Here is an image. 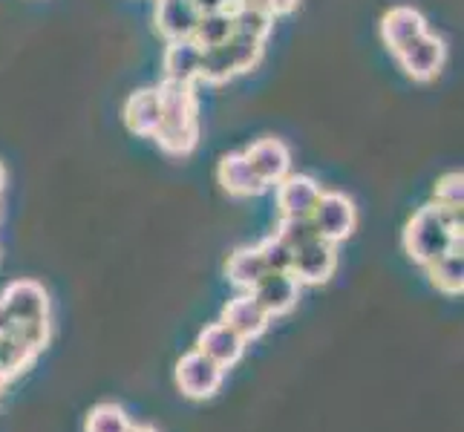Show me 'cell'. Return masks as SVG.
Listing matches in <instances>:
<instances>
[{"label": "cell", "mask_w": 464, "mask_h": 432, "mask_svg": "<svg viewBox=\"0 0 464 432\" xmlns=\"http://www.w3.org/2000/svg\"><path fill=\"white\" fill-rule=\"evenodd\" d=\"M156 90H159V104H162V119H159V130L153 139L165 153L185 156L197 148L199 139L194 84H179L165 78Z\"/></svg>", "instance_id": "6da1fadb"}, {"label": "cell", "mask_w": 464, "mask_h": 432, "mask_svg": "<svg viewBox=\"0 0 464 432\" xmlns=\"http://www.w3.org/2000/svg\"><path fill=\"white\" fill-rule=\"evenodd\" d=\"M453 248H461V236L450 231L436 205H427L412 214L404 228V251L412 263L427 268Z\"/></svg>", "instance_id": "7a4b0ae2"}, {"label": "cell", "mask_w": 464, "mask_h": 432, "mask_svg": "<svg viewBox=\"0 0 464 432\" xmlns=\"http://www.w3.org/2000/svg\"><path fill=\"white\" fill-rule=\"evenodd\" d=\"M260 58H263V41L234 32L226 43L202 50L199 78L208 84H222V82H228V78H234L239 72L254 70Z\"/></svg>", "instance_id": "3957f363"}, {"label": "cell", "mask_w": 464, "mask_h": 432, "mask_svg": "<svg viewBox=\"0 0 464 432\" xmlns=\"http://www.w3.org/2000/svg\"><path fill=\"white\" fill-rule=\"evenodd\" d=\"M173 375H176V387L190 401H208V398H214L222 387V380H226V370L217 366L211 358H205L199 349L185 351L179 363H176Z\"/></svg>", "instance_id": "277c9868"}, {"label": "cell", "mask_w": 464, "mask_h": 432, "mask_svg": "<svg viewBox=\"0 0 464 432\" xmlns=\"http://www.w3.org/2000/svg\"><path fill=\"white\" fill-rule=\"evenodd\" d=\"M312 222L317 234L326 239V243H343V239L352 236L358 226V207L346 194H338V190H324L312 211Z\"/></svg>", "instance_id": "5b68a950"}, {"label": "cell", "mask_w": 464, "mask_h": 432, "mask_svg": "<svg viewBox=\"0 0 464 432\" xmlns=\"http://www.w3.org/2000/svg\"><path fill=\"white\" fill-rule=\"evenodd\" d=\"M401 63V70L412 78V82H433V78L441 72L444 58H447V46L439 35H430V32H421L419 38L407 41L401 50L392 53Z\"/></svg>", "instance_id": "8992f818"}, {"label": "cell", "mask_w": 464, "mask_h": 432, "mask_svg": "<svg viewBox=\"0 0 464 432\" xmlns=\"http://www.w3.org/2000/svg\"><path fill=\"white\" fill-rule=\"evenodd\" d=\"M334 268H338V248L334 243H326L324 236H317L295 251L292 277L300 285H324L332 280Z\"/></svg>", "instance_id": "52a82bcc"}, {"label": "cell", "mask_w": 464, "mask_h": 432, "mask_svg": "<svg viewBox=\"0 0 464 432\" xmlns=\"http://www.w3.org/2000/svg\"><path fill=\"white\" fill-rule=\"evenodd\" d=\"M248 294L260 302L268 317H283L297 306L300 283L292 277V271H266Z\"/></svg>", "instance_id": "ba28073f"}, {"label": "cell", "mask_w": 464, "mask_h": 432, "mask_svg": "<svg viewBox=\"0 0 464 432\" xmlns=\"http://www.w3.org/2000/svg\"><path fill=\"white\" fill-rule=\"evenodd\" d=\"M0 302L9 309L14 323H32V320H50V294L35 280H14L0 294Z\"/></svg>", "instance_id": "9c48e42d"}, {"label": "cell", "mask_w": 464, "mask_h": 432, "mask_svg": "<svg viewBox=\"0 0 464 432\" xmlns=\"http://www.w3.org/2000/svg\"><path fill=\"white\" fill-rule=\"evenodd\" d=\"M324 194L312 176L306 173H289L285 179L277 182V207L280 216H312L314 205Z\"/></svg>", "instance_id": "30bf717a"}, {"label": "cell", "mask_w": 464, "mask_h": 432, "mask_svg": "<svg viewBox=\"0 0 464 432\" xmlns=\"http://www.w3.org/2000/svg\"><path fill=\"white\" fill-rule=\"evenodd\" d=\"M197 349L202 351L205 358H211L217 366H222V370H231V366H237L239 360H243L246 341L219 320V323H211V326H205L199 331Z\"/></svg>", "instance_id": "8fae6325"}, {"label": "cell", "mask_w": 464, "mask_h": 432, "mask_svg": "<svg viewBox=\"0 0 464 432\" xmlns=\"http://www.w3.org/2000/svg\"><path fill=\"white\" fill-rule=\"evenodd\" d=\"M217 179H219L222 190L231 194V197H260L263 190L268 187L257 176V170L251 168L246 153L222 156V162L217 168Z\"/></svg>", "instance_id": "7c38bea8"}, {"label": "cell", "mask_w": 464, "mask_h": 432, "mask_svg": "<svg viewBox=\"0 0 464 432\" xmlns=\"http://www.w3.org/2000/svg\"><path fill=\"white\" fill-rule=\"evenodd\" d=\"M219 320L228 329H234L246 343L248 341H257L260 334H266V329L271 323V317L260 309V302L254 300L251 294H239V297L228 300L226 309H222V317Z\"/></svg>", "instance_id": "4fadbf2b"}, {"label": "cell", "mask_w": 464, "mask_h": 432, "mask_svg": "<svg viewBox=\"0 0 464 432\" xmlns=\"http://www.w3.org/2000/svg\"><path fill=\"white\" fill-rule=\"evenodd\" d=\"M251 168L266 185H277L292 173V153L280 139H260L246 150Z\"/></svg>", "instance_id": "5bb4252c"}, {"label": "cell", "mask_w": 464, "mask_h": 432, "mask_svg": "<svg viewBox=\"0 0 464 432\" xmlns=\"http://www.w3.org/2000/svg\"><path fill=\"white\" fill-rule=\"evenodd\" d=\"M153 21H156V29L162 32L168 41H182L194 35L199 12L194 9L190 0H159Z\"/></svg>", "instance_id": "9a60e30c"}, {"label": "cell", "mask_w": 464, "mask_h": 432, "mask_svg": "<svg viewBox=\"0 0 464 432\" xmlns=\"http://www.w3.org/2000/svg\"><path fill=\"white\" fill-rule=\"evenodd\" d=\"M421 32H427V21L412 6H395L381 18V38L390 46V53H398L407 41L419 38Z\"/></svg>", "instance_id": "2e32d148"}, {"label": "cell", "mask_w": 464, "mask_h": 432, "mask_svg": "<svg viewBox=\"0 0 464 432\" xmlns=\"http://www.w3.org/2000/svg\"><path fill=\"white\" fill-rule=\"evenodd\" d=\"M199 63H202V46L194 38L168 41V50H165V78L168 82L194 84L199 78Z\"/></svg>", "instance_id": "e0dca14e"}, {"label": "cell", "mask_w": 464, "mask_h": 432, "mask_svg": "<svg viewBox=\"0 0 464 432\" xmlns=\"http://www.w3.org/2000/svg\"><path fill=\"white\" fill-rule=\"evenodd\" d=\"M159 119H162V104H159V90H139L124 104V121L139 136H156Z\"/></svg>", "instance_id": "ac0fdd59"}, {"label": "cell", "mask_w": 464, "mask_h": 432, "mask_svg": "<svg viewBox=\"0 0 464 432\" xmlns=\"http://www.w3.org/2000/svg\"><path fill=\"white\" fill-rule=\"evenodd\" d=\"M430 271V283H433L439 292L444 294H461L464 292V260H461V248L447 251L444 257L427 265Z\"/></svg>", "instance_id": "d6986e66"}, {"label": "cell", "mask_w": 464, "mask_h": 432, "mask_svg": "<svg viewBox=\"0 0 464 432\" xmlns=\"http://www.w3.org/2000/svg\"><path fill=\"white\" fill-rule=\"evenodd\" d=\"M226 274L228 280L237 285V288H246L251 292L257 280L266 274V265H263V257L257 248H239L228 257V265H226Z\"/></svg>", "instance_id": "ffe728a7"}, {"label": "cell", "mask_w": 464, "mask_h": 432, "mask_svg": "<svg viewBox=\"0 0 464 432\" xmlns=\"http://www.w3.org/2000/svg\"><path fill=\"white\" fill-rule=\"evenodd\" d=\"M234 35V18H231V9H219V12H208V14H199L197 21V29H194V38L202 50L208 46H219L226 43L228 38Z\"/></svg>", "instance_id": "44dd1931"}, {"label": "cell", "mask_w": 464, "mask_h": 432, "mask_svg": "<svg viewBox=\"0 0 464 432\" xmlns=\"http://www.w3.org/2000/svg\"><path fill=\"white\" fill-rule=\"evenodd\" d=\"M35 358H38V351L26 346L14 331L0 334V370L9 375V380L24 375L29 366L35 363Z\"/></svg>", "instance_id": "7402d4cb"}, {"label": "cell", "mask_w": 464, "mask_h": 432, "mask_svg": "<svg viewBox=\"0 0 464 432\" xmlns=\"http://www.w3.org/2000/svg\"><path fill=\"white\" fill-rule=\"evenodd\" d=\"M231 18H234V32L239 35H248V38H257L266 43L271 26H275V18L260 9V6H237L231 9Z\"/></svg>", "instance_id": "603a6c76"}, {"label": "cell", "mask_w": 464, "mask_h": 432, "mask_svg": "<svg viewBox=\"0 0 464 432\" xmlns=\"http://www.w3.org/2000/svg\"><path fill=\"white\" fill-rule=\"evenodd\" d=\"M130 429V415L119 404H99L87 415L84 432H127Z\"/></svg>", "instance_id": "cb8c5ba5"}, {"label": "cell", "mask_w": 464, "mask_h": 432, "mask_svg": "<svg viewBox=\"0 0 464 432\" xmlns=\"http://www.w3.org/2000/svg\"><path fill=\"white\" fill-rule=\"evenodd\" d=\"M275 234H277L292 251H297L300 245H306V243H312V239L320 236L317 228H314V222H312V216H283Z\"/></svg>", "instance_id": "d4e9b609"}, {"label": "cell", "mask_w": 464, "mask_h": 432, "mask_svg": "<svg viewBox=\"0 0 464 432\" xmlns=\"http://www.w3.org/2000/svg\"><path fill=\"white\" fill-rule=\"evenodd\" d=\"M260 257H263V265L266 271H292V260H295V251L283 243L277 234L266 236L263 243L257 245Z\"/></svg>", "instance_id": "484cf974"}, {"label": "cell", "mask_w": 464, "mask_h": 432, "mask_svg": "<svg viewBox=\"0 0 464 432\" xmlns=\"http://www.w3.org/2000/svg\"><path fill=\"white\" fill-rule=\"evenodd\" d=\"M433 205L436 207H461L464 205V176L459 170L444 173L439 179L436 194H433Z\"/></svg>", "instance_id": "4316f807"}, {"label": "cell", "mask_w": 464, "mask_h": 432, "mask_svg": "<svg viewBox=\"0 0 464 432\" xmlns=\"http://www.w3.org/2000/svg\"><path fill=\"white\" fill-rule=\"evenodd\" d=\"M14 334L32 346L41 355V351L50 346V338H53V329H50V320H32V323H18V329H14Z\"/></svg>", "instance_id": "83f0119b"}, {"label": "cell", "mask_w": 464, "mask_h": 432, "mask_svg": "<svg viewBox=\"0 0 464 432\" xmlns=\"http://www.w3.org/2000/svg\"><path fill=\"white\" fill-rule=\"evenodd\" d=\"M300 0H266V12L271 18H280V14H292L297 9Z\"/></svg>", "instance_id": "f1b7e54d"}, {"label": "cell", "mask_w": 464, "mask_h": 432, "mask_svg": "<svg viewBox=\"0 0 464 432\" xmlns=\"http://www.w3.org/2000/svg\"><path fill=\"white\" fill-rule=\"evenodd\" d=\"M194 9L199 14H208V12H219V9H228V0H190Z\"/></svg>", "instance_id": "f546056e"}, {"label": "cell", "mask_w": 464, "mask_h": 432, "mask_svg": "<svg viewBox=\"0 0 464 432\" xmlns=\"http://www.w3.org/2000/svg\"><path fill=\"white\" fill-rule=\"evenodd\" d=\"M14 329H18V323H14V317L9 314L4 302H0V334H12Z\"/></svg>", "instance_id": "4dcf8cb0"}, {"label": "cell", "mask_w": 464, "mask_h": 432, "mask_svg": "<svg viewBox=\"0 0 464 432\" xmlns=\"http://www.w3.org/2000/svg\"><path fill=\"white\" fill-rule=\"evenodd\" d=\"M237 6H260V9H266V0H228V9H237Z\"/></svg>", "instance_id": "1f68e13d"}, {"label": "cell", "mask_w": 464, "mask_h": 432, "mask_svg": "<svg viewBox=\"0 0 464 432\" xmlns=\"http://www.w3.org/2000/svg\"><path fill=\"white\" fill-rule=\"evenodd\" d=\"M127 432H156L153 427H145V424H130V429Z\"/></svg>", "instance_id": "d6a6232c"}, {"label": "cell", "mask_w": 464, "mask_h": 432, "mask_svg": "<svg viewBox=\"0 0 464 432\" xmlns=\"http://www.w3.org/2000/svg\"><path fill=\"white\" fill-rule=\"evenodd\" d=\"M4 187H6V170L0 165V194H4Z\"/></svg>", "instance_id": "836d02e7"}, {"label": "cell", "mask_w": 464, "mask_h": 432, "mask_svg": "<svg viewBox=\"0 0 464 432\" xmlns=\"http://www.w3.org/2000/svg\"><path fill=\"white\" fill-rule=\"evenodd\" d=\"M6 383H9V375H6L4 370H0V392H4V387H6Z\"/></svg>", "instance_id": "e575fe53"}]
</instances>
